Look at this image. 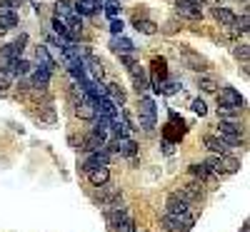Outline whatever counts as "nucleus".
<instances>
[{
  "mask_svg": "<svg viewBox=\"0 0 250 232\" xmlns=\"http://www.w3.org/2000/svg\"><path fill=\"white\" fill-rule=\"evenodd\" d=\"M35 58H38V62H40V68H45L48 73L55 70V60H53L48 45H38V48H35Z\"/></svg>",
  "mask_w": 250,
  "mask_h": 232,
  "instance_id": "nucleus-21",
  "label": "nucleus"
},
{
  "mask_svg": "<svg viewBox=\"0 0 250 232\" xmlns=\"http://www.w3.org/2000/svg\"><path fill=\"white\" fill-rule=\"evenodd\" d=\"M95 115H103V117H115L118 115V105L105 95V97H98L95 100Z\"/></svg>",
  "mask_w": 250,
  "mask_h": 232,
  "instance_id": "nucleus-14",
  "label": "nucleus"
},
{
  "mask_svg": "<svg viewBox=\"0 0 250 232\" xmlns=\"http://www.w3.org/2000/svg\"><path fill=\"white\" fill-rule=\"evenodd\" d=\"M50 75L53 73H48L45 68H35L30 73V88L38 90V93H45L48 90V82H50Z\"/></svg>",
  "mask_w": 250,
  "mask_h": 232,
  "instance_id": "nucleus-13",
  "label": "nucleus"
},
{
  "mask_svg": "<svg viewBox=\"0 0 250 232\" xmlns=\"http://www.w3.org/2000/svg\"><path fill=\"white\" fill-rule=\"evenodd\" d=\"M138 122L143 130H153L158 122V110H155V100L153 97H140L138 105Z\"/></svg>",
  "mask_w": 250,
  "mask_h": 232,
  "instance_id": "nucleus-3",
  "label": "nucleus"
},
{
  "mask_svg": "<svg viewBox=\"0 0 250 232\" xmlns=\"http://www.w3.org/2000/svg\"><path fill=\"white\" fill-rule=\"evenodd\" d=\"M163 222L168 230H175V232H188L193 225H195V217L190 215V210L188 213H165L163 215Z\"/></svg>",
  "mask_w": 250,
  "mask_h": 232,
  "instance_id": "nucleus-4",
  "label": "nucleus"
},
{
  "mask_svg": "<svg viewBox=\"0 0 250 232\" xmlns=\"http://www.w3.org/2000/svg\"><path fill=\"white\" fill-rule=\"evenodd\" d=\"M105 90H108V97H110L115 105H123V102H125V90H123L120 85L110 82V85H105Z\"/></svg>",
  "mask_w": 250,
  "mask_h": 232,
  "instance_id": "nucleus-27",
  "label": "nucleus"
},
{
  "mask_svg": "<svg viewBox=\"0 0 250 232\" xmlns=\"http://www.w3.org/2000/svg\"><path fill=\"white\" fill-rule=\"evenodd\" d=\"M213 15H215V20L223 25V28H235V23H238V15L230 10V8H213Z\"/></svg>",
  "mask_w": 250,
  "mask_h": 232,
  "instance_id": "nucleus-16",
  "label": "nucleus"
},
{
  "mask_svg": "<svg viewBox=\"0 0 250 232\" xmlns=\"http://www.w3.org/2000/svg\"><path fill=\"white\" fill-rule=\"evenodd\" d=\"M235 30H243V33H248V13H245L243 18H238V23H235Z\"/></svg>",
  "mask_w": 250,
  "mask_h": 232,
  "instance_id": "nucleus-36",
  "label": "nucleus"
},
{
  "mask_svg": "<svg viewBox=\"0 0 250 232\" xmlns=\"http://www.w3.org/2000/svg\"><path fill=\"white\" fill-rule=\"evenodd\" d=\"M38 120H40V122H48V125H53V122H55V110H53V108L40 110V113H38Z\"/></svg>",
  "mask_w": 250,
  "mask_h": 232,
  "instance_id": "nucleus-32",
  "label": "nucleus"
},
{
  "mask_svg": "<svg viewBox=\"0 0 250 232\" xmlns=\"http://www.w3.org/2000/svg\"><path fill=\"white\" fill-rule=\"evenodd\" d=\"M75 13V3H73V0H58V3H55V15L58 18H70Z\"/></svg>",
  "mask_w": 250,
  "mask_h": 232,
  "instance_id": "nucleus-26",
  "label": "nucleus"
},
{
  "mask_svg": "<svg viewBox=\"0 0 250 232\" xmlns=\"http://www.w3.org/2000/svg\"><path fill=\"white\" fill-rule=\"evenodd\" d=\"M183 60H185V65L190 68V70H205L208 68V62H205V58H200L198 53H193V50H183Z\"/></svg>",
  "mask_w": 250,
  "mask_h": 232,
  "instance_id": "nucleus-23",
  "label": "nucleus"
},
{
  "mask_svg": "<svg viewBox=\"0 0 250 232\" xmlns=\"http://www.w3.org/2000/svg\"><path fill=\"white\" fill-rule=\"evenodd\" d=\"M100 147H105V140H103L100 135H95V133H88L80 142V150H85V153H95V150H100Z\"/></svg>",
  "mask_w": 250,
  "mask_h": 232,
  "instance_id": "nucleus-24",
  "label": "nucleus"
},
{
  "mask_svg": "<svg viewBox=\"0 0 250 232\" xmlns=\"http://www.w3.org/2000/svg\"><path fill=\"white\" fill-rule=\"evenodd\" d=\"M165 77H168V60L153 58V62H150V88H158Z\"/></svg>",
  "mask_w": 250,
  "mask_h": 232,
  "instance_id": "nucleus-11",
  "label": "nucleus"
},
{
  "mask_svg": "<svg viewBox=\"0 0 250 232\" xmlns=\"http://www.w3.org/2000/svg\"><path fill=\"white\" fill-rule=\"evenodd\" d=\"M175 13L180 18H188V20H198L203 18V10L198 3H193V0H175Z\"/></svg>",
  "mask_w": 250,
  "mask_h": 232,
  "instance_id": "nucleus-12",
  "label": "nucleus"
},
{
  "mask_svg": "<svg viewBox=\"0 0 250 232\" xmlns=\"http://www.w3.org/2000/svg\"><path fill=\"white\" fill-rule=\"evenodd\" d=\"M190 175L198 180V182H203V185H218L220 182V177L210 170V165L208 162H195V165H190Z\"/></svg>",
  "mask_w": 250,
  "mask_h": 232,
  "instance_id": "nucleus-7",
  "label": "nucleus"
},
{
  "mask_svg": "<svg viewBox=\"0 0 250 232\" xmlns=\"http://www.w3.org/2000/svg\"><path fill=\"white\" fill-rule=\"evenodd\" d=\"M13 80H15V75L10 68H0V93H5L13 85Z\"/></svg>",
  "mask_w": 250,
  "mask_h": 232,
  "instance_id": "nucleus-28",
  "label": "nucleus"
},
{
  "mask_svg": "<svg viewBox=\"0 0 250 232\" xmlns=\"http://www.w3.org/2000/svg\"><path fill=\"white\" fill-rule=\"evenodd\" d=\"M103 3H105V0H75V13L90 18V15H95L103 8Z\"/></svg>",
  "mask_w": 250,
  "mask_h": 232,
  "instance_id": "nucleus-18",
  "label": "nucleus"
},
{
  "mask_svg": "<svg viewBox=\"0 0 250 232\" xmlns=\"http://www.w3.org/2000/svg\"><path fill=\"white\" fill-rule=\"evenodd\" d=\"M113 232H135V220L128 215V217H123L115 227H113Z\"/></svg>",
  "mask_w": 250,
  "mask_h": 232,
  "instance_id": "nucleus-29",
  "label": "nucleus"
},
{
  "mask_svg": "<svg viewBox=\"0 0 250 232\" xmlns=\"http://www.w3.org/2000/svg\"><path fill=\"white\" fill-rule=\"evenodd\" d=\"M103 10H105L108 18H115L120 13V3H118V0H105V3H103Z\"/></svg>",
  "mask_w": 250,
  "mask_h": 232,
  "instance_id": "nucleus-31",
  "label": "nucleus"
},
{
  "mask_svg": "<svg viewBox=\"0 0 250 232\" xmlns=\"http://www.w3.org/2000/svg\"><path fill=\"white\" fill-rule=\"evenodd\" d=\"M185 133H188V125H185V120H183L178 113H170V122L165 125V140H168V142L180 140Z\"/></svg>",
  "mask_w": 250,
  "mask_h": 232,
  "instance_id": "nucleus-8",
  "label": "nucleus"
},
{
  "mask_svg": "<svg viewBox=\"0 0 250 232\" xmlns=\"http://www.w3.org/2000/svg\"><path fill=\"white\" fill-rule=\"evenodd\" d=\"M198 85H200L203 93H215V90H218V82H215L213 77H200Z\"/></svg>",
  "mask_w": 250,
  "mask_h": 232,
  "instance_id": "nucleus-30",
  "label": "nucleus"
},
{
  "mask_svg": "<svg viewBox=\"0 0 250 232\" xmlns=\"http://www.w3.org/2000/svg\"><path fill=\"white\" fill-rule=\"evenodd\" d=\"M105 147H108L110 153H118L123 157H133L138 153V142L130 135H115L110 142H105Z\"/></svg>",
  "mask_w": 250,
  "mask_h": 232,
  "instance_id": "nucleus-6",
  "label": "nucleus"
},
{
  "mask_svg": "<svg viewBox=\"0 0 250 232\" xmlns=\"http://www.w3.org/2000/svg\"><path fill=\"white\" fill-rule=\"evenodd\" d=\"M203 142H205V147H208V150H210L213 155H223V153L230 150V145L223 142V140H220V137H215V135H205V137H203Z\"/></svg>",
  "mask_w": 250,
  "mask_h": 232,
  "instance_id": "nucleus-22",
  "label": "nucleus"
},
{
  "mask_svg": "<svg viewBox=\"0 0 250 232\" xmlns=\"http://www.w3.org/2000/svg\"><path fill=\"white\" fill-rule=\"evenodd\" d=\"M205 162L210 165V170H213L220 180L228 177V175H235V173L240 170V160H238V157H230L228 153H223V155H210Z\"/></svg>",
  "mask_w": 250,
  "mask_h": 232,
  "instance_id": "nucleus-2",
  "label": "nucleus"
},
{
  "mask_svg": "<svg viewBox=\"0 0 250 232\" xmlns=\"http://www.w3.org/2000/svg\"><path fill=\"white\" fill-rule=\"evenodd\" d=\"M110 50H113V53H118V55H128V53H133V50H135V45H133V40H128V38H123V35H113V40H110Z\"/></svg>",
  "mask_w": 250,
  "mask_h": 232,
  "instance_id": "nucleus-20",
  "label": "nucleus"
},
{
  "mask_svg": "<svg viewBox=\"0 0 250 232\" xmlns=\"http://www.w3.org/2000/svg\"><path fill=\"white\" fill-rule=\"evenodd\" d=\"M218 93V115L220 120H235L243 110V95L235 90V88H223V90H215Z\"/></svg>",
  "mask_w": 250,
  "mask_h": 232,
  "instance_id": "nucleus-1",
  "label": "nucleus"
},
{
  "mask_svg": "<svg viewBox=\"0 0 250 232\" xmlns=\"http://www.w3.org/2000/svg\"><path fill=\"white\" fill-rule=\"evenodd\" d=\"M100 165H110V150L108 147H100V150H95V153H88V160L83 162V173H90Z\"/></svg>",
  "mask_w": 250,
  "mask_h": 232,
  "instance_id": "nucleus-10",
  "label": "nucleus"
},
{
  "mask_svg": "<svg viewBox=\"0 0 250 232\" xmlns=\"http://www.w3.org/2000/svg\"><path fill=\"white\" fill-rule=\"evenodd\" d=\"M190 108H193V113H195V115H200V117H203V115H208V105H205L200 97L190 102Z\"/></svg>",
  "mask_w": 250,
  "mask_h": 232,
  "instance_id": "nucleus-33",
  "label": "nucleus"
},
{
  "mask_svg": "<svg viewBox=\"0 0 250 232\" xmlns=\"http://www.w3.org/2000/svg\"><path fill=\"white\" fill-rule=\"evenodd\" d=\"M193 3H198V5H200V3H203V0H193Z\"/></svg>",
  "mask_w": 250,
  "mask_h": 232,
  "instance_id": "nucleus-38",
  "label": "nucleus"
},
{
  "mask_svg": "<svg viewBox=\"0 0 250 232\" xmlns=\"http://www.w3.org/2000/svg\"><path fill=\"white\" fill-rule=\"evenodd\" d=\"M133 25H135V30L143 33V35H155V33H158V25L153 23V20H148V18H135Z\"/></svg>",
  "mask_w": 250,
  "mask_h": 232,
  "instance_id": "nucleus-25",
  "label": "nucleus"
},
{
  "mask_svg": "<svg viewBox=\"0 0 250 232\" xmlns=\"http://www.w3.org/2000/svg\"><path fill=\"white\" fill-rule=\"evenodd\" d=\"M5 33H8V30H5V28H3V25H0V35H5Z\"/></svg>",
  "mask_w": 250,
  "mask_h": 232,
  "instance_id": "nucleus-37",
  "label": "nucleus"
},
{
  "mask_svg": "<svg viewBox=\"0 0 250 232\" xmlns=\"http://www.w3.org/2000/svg\"><path fill=\"white\" fill-rule=\"evenodd\" d=\"M128 73H130V77H133V88H135L138 95H143L145 90L150 88V75L145 73V68H140L138 62H133V65L128 68Z\"/></svg>",
  "mask_w": 250,
  "mask_h": 232,
  "instance_id": "nucleus-9",
  "label": "nucleus"
},
{
  "mask_svg": "<svg viewBox=\"0 0 250 232\" xmlns=\"http://www.w3.org/2000/svg\"><path fill=\"white\" fill-rule=\"evenodd\" d=\"M85 175H88V180H90L93 187H100V185L110 182V170H108V165H100V167H95V170H90V173H85Z\"/></svg>",
  "mask_w": 250,
  "mask_h": 232,
  "instance_id": "nucleus-19",
  "label": "nucleus"
},
{
  "mask_svg": "<svg viewBox=\"0 0 250 232\" xmlns=\"http://www.w3.org/2000/svg\"><path fill=\"white\" fill-rule=\"evenodd\" d=\"M235 58L243 60V62H248V45H238L235 48Z\"/></svg>",
  "mask_w": 250,
  "mask_h": 232,
  "instance_id": "nucleus-35",
  "label": "nucleus"
},
{
  "mask_svg": "<svg viewBox=\"0 0 250 232\" xmlns=\"http://www.w3.org/2000/svg\"><path fill=\"white\" fill-rule=\"evenodd\" d=\"M218 135L223 142L228 145H243V130H240V125L235 120H220L218 122Z\"/></svg>",
  "mask_w": 250,
  "mask_h": 232,
  "instance_id": "nucleus-5",
  "label": "nucleus"
},
{
  "mask_svg": "<svg viewBox=\"0 0 250 232\" xmlns=\"http://www.w3.org/2000/svg\"><path fill=\"white\" fill-rule=\"evenodd\" d=\"M200 187H203V182L193 180V182H188V185H185V187L180 190L178 195H180V197H183L185 202H198V200L203 197V190H200Z\"/></svg>",
  "mask_w": 250,
  "mask_h": 232,
  "instance_id": "nucleus-15",
  "label": "nucleus"
},
{
  "mask_svg": "<svg viewBox=\"0 0 250 232\" xmlns=\"http://www.w3.org/2000/svg\"><path fill=\"white\" fill-rule=\"evenodd\" d=\"M123 28H125L123 20H118V18H113V20H110V33H113V35H120V33H123Z\"/></svg>",
  "mask_w": 250,
  "mask_h": 232,
  "instance_id": "nucleus-34",
  "label": "nucleus"
},
{
  "mask_svg": "<svg viewBox=\"0 0 250 232\" xmlns=\"http://www.w3.org/2000/svg\"><path fill=\"white\" fill-rule=\"evenodd\" d=\"M0 25H3L5 30L18 28V13H15V8H10V5H5V3H0Z\"/></svg>",
  "mask_w": 250,
  "mask_h": 232,
  "instance_id": "nucleus-17",
  "label": "nucleus"
}]
</instances>
